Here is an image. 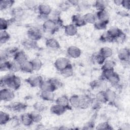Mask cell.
<instances>
[{"instance_id":"1","label":"cell","mask_w":130,"mask_h":130,"mask_svg":"<svg viewBox=\"0 0 130 130\" xmlns=\"http://www.w3.org/2000/svg\"><path fill=\"white\" fill-rule=\"evenodd\" d=\"M21 79L14 73H9L1 79V87L7 86L13 90H17L21 86Z\"/></svg>"},{"instance_id":"2","label":"cell","mask_w":130,"mask_h":130,"mask_svg":"<svg viewBox=\"0 0 130 130\" xmlns=\"http://www.w3.org/2000/svg\"><path fill=\"white\" fill-rule=\"evenodd\" d=\"M62 24V20L59 17H56L54 19L49 18L45 21L43 22L42 27L45 31L53 34L60 27H61Z\"/></svg>"},{"instance_id":"3","label":"cell","mask_w":130,"mask_h":130,"mask_svg":"<svg viewBox=\"0 0 130 130\" xmlns=\"http://www.w3.org/2000/svg\"><path fill=\"white\" fill-rule=\"evenodd\" d=\"M14 90L9 88H2L0 91V99L2 101L9 102L14 99Z\"/></svg>"},{"instance_id":"4","label":"cell","mask_w":130,"mask_h":130,"mask_svg":"<svg viewBox=\"0 0 130 130\" xmlns=\"http://www.w3.org/2000/svg\"><path fill=\"white\" fill-rule=\"evenodd\" d=\"M28 38L31 40L37 41L41 39L42 34L41 30L37 27H31L27 30Z\"/></svg>"},{"instance_id":"5","label":"cell","mask_w":130,"mask_h":130,"mask_svg":"<svg viewBox=\"0 0 130 130\" xmlns=\"http://www.w3.org/2000/svg\"><path fill=\"white\" fill-rule=\"evenodd\" d=\"M70 64H71L69 59L64 57L58 58L54 62V66L56 69L59 72H60Z\"/></svg>"},{"instance_id":"6","label":"cell","mask_w":130,"mask_h":130,"mask_svg":"<svg viewBox=\"0 0 130 130\" xmlns=\"http://www.w3.org/2000/svg\"><path fill=\"white\" fill-rule=\"evenodd\" d=\"M26 82L32 87H39L41 83L43 82V79L41 76H32L25 80Z\"/></svg>"},{"instance_id":"7","label":"cell","mask_w":130,"mask_h":130,"mask_svg":"<svg viewBox=\"0 0 130 130\" xmlns=\"http://www.w3.org/2000/svg\"><path fill=\"white\" fill-rule=\"evenodd\" d=\"M118 57L119 59L124 62H129L130 52L129 49L123 48L120 49L118 52Z\"/></svg>"},{"instance_id":"8","label":"cell","mask_w":130,"mask_h":130,"mask_svg":"<svg viewBox=\"0 0 130 130\" xmlns=\"http://www.w3.org/2000/svg\"><path fill=\"white\" fill-rule=\"evenodd\" d=\"M39 87L41 91H48L51 92H54L57 89V87L50 80V79L45 81L43 80Z\"/></svg>"},{"instance_id":"9","label":"cell","mask_w":130,"mask_h":130,"mask_svg":"<svg viewBox=\"0 0 130 130\" xmlns=\"http://www.w3.org/2000/svg\"><path fill=\"white\" fill-rule=\"evenodd\" d=\"M92 99L87 94L80 96V106L79 108L85 109L91 106Z\"/></svg>"},{"instance_id":"10","label":"cell","mask_w":130,"mask_h":130,"mask_svg":"<svg viewBox=\"0 0 130 130\" xmlns=\"http://www.w3.org/2000/svg\"><path fill=\"white\" fill-rule=\"evenodd\" d=\"M68 110H70L68 108L62 106L61 105L55 104L52 105L50 108L51 112L55 115H61L64 113Z\"/></svg>"},{"instance_id":"11","label":"cell","mask_w":130,"mask_h":130,"mask_svg":"<svg viewBox=\"0 0 130 130\" xmlns=\"http://www.w3.org/2000/svg\"><path fill=\"white\" fill-rule=\"evenodd\" d=\"M67 54L71 58H77L81 54V51L79 48L75 46H71L67 49Z\"/></svg>"},{"instance_id":"12","label":"cell","mask_w":130,"mask_h":130,"mask_svg":"<svg viewBox=\"0 0 130 130\" xmlns=\"http://www.w3.org/2000/svg\"><path fill=\"white\" fill-rule=\"evenodd\" d=\"M38 12L39 15L49 16L51 13L52 9L51 7L46 4H41L37 7Z\"/></svg>"},{"instance_id":"13","label":"cell","mask_w":130,"mask_h":130,"mask_svg":"<svg viewBox=\"0 0 130 130\" xmlns=\"http://www.w3.org/2000/svg\"><path fill=\"white\" fill-rule=\"evenodd\" d=\"M107 32L113 39L114 41L124 33L121 29L115 26L110 27L107 31Z\"/></svg>"},{"instance_id":"14","label":"cell","mask_w":130,"mask_h":130,"mask_svg":"<svg viewBox=\"0 0 130 130\" xmlns=\"http://www.w3.org/2000/svg\"><path fill=\"white\" fill-rule=\"evenodd\" d=\"M95 17L99 21L106 22L108 23L109 21L110 15L109 13L106 10L98 11L96 13Z\"/></svg>"},{"instance_id":"15","label":"cell","mask_w":130,"mask_h":130,"mask_svg":"<svg viewBox=\"0 0 130 130\" xmlns=\"http://www.w3.org/2000/svg\"><path fill=\"white\" fill-rule=\"evenodd\" d=\"M13 60L17 61L21 64L28 59L26 54L23 51L18 50L13 56Z\"/></svg>"},{"instance_id":"16","label":"cell","mask_w":130,"mask_h":130,"mask_svg":"<svg viewBox=\"0 0 130 130\" xmlns=\"http://www.w3.org/2000/svg\"><path fill=\"white\" fill-rule=\"evenodd\" d=\"M104 92L106 102L111 104L114 103L117 98L116 93L111 89H107L104 90Z\"/></svg>"},{"instance_id":"17","label":"cell","mask_w":130,"mask_h":130,"mask_svg":"<svg viewBox=\"0 0 130 130\" xmlns=\"http://www.w3.org/2000/svg\"><path fill=\"white\" fill-rule=\"evenodd\" d=\"M9 108L13 111L17 112H22L26 110L27 105L22 103L16 102L10 105Z\"/></svg>"},{"instance_id":"18","label":"cell","mask_w":130,"mask_h":130,"mask_svg":"<svg viewBox=\"0 0 130 130\" xmlns=\"http://www.w3.org/2000/svg\"><path fill=\"white\" fill-rule=\"evenodd\" d=\"M72 20L73 22V24H74L77 27H81L86 24V22L83 18V16H82L80 14L74 15L72 17Z\"/></svg>"},{"instance_id":"19","label":"cell","mask_w":130,"mask_h":130,"mask_svg":"<svg viewBox=\"0 0 130 130\" xmlns=\"http://www.w3.org/2000/svg\"><path fill=\"white\" fill-rule=\"evenodd\" d=\"M55 104L67 107L70 110L71 109V106L69 103V98L66 95H62L59 96L56 100Z\"/></svg>"},{"instance_id":"20","label":"cell","mask_w":130,"mask_h":130,"mask_svg":"<svg viewBox=\"0 0 130 130\" xmlns=\"http://www.w3.org/2000/svg\"><path fill=\"white\" fill-rule=\"evenodd\" d=\"M20 120L22 124L26 126H30L34 122L30 113H25L21 115L20 117Z\"/></svg>"},{"instance_id":"21","label":"cell","mask_w":130,"mask_h":130,"mask_svg":"<svg viewBox=\"0 0 130 130\" xmlns=\"http://www.w3.org/2000/svg\"><path fill=\"white\" fill-rule=\"evenodd\" d=\"M65 34L69 36H74L77 33V27L73 24H68L64 27Z\"/></svg>"},{"instance_id":"22","label":"cell","mask_w":130,"mask_h":130,"mask_svg":"<svg viewBox=\"0 0 130 130\" xmlns=\"http://www.w3.org/2000/svg\"><path fill=\"white\" fill-rule=\"evenodd\" d=\"M45 44L48 48L52 49H58L60 48L58 42L54 38H49L47 39Z\"/></svg>"},{"instance_id":"23","label":"cell","mask_w":130,"mask_h":130,"mask_svg":"<svg viewBox=\"0 0 130 130\" xmlns=\"http://www.w3.org/2000/svg\"><path fill=\"white\" fill-rule=\"evenodd\" d=\"M21 71L24 73H31L34 70L33 68V66L31 61H28V60L21 64Z\"/></svg>"},{"instance_id":"24","label":"cell","mask_w":130,"mask_h":130,"mask_svg":"<svg viewBox=\"0 0 130 130\" xmlns=\"http://www.w3.org/2000/svg\"><path fill=\"white\" fill-rule=\"evenodd\" d=\"M40 97L44 101H53L55 98L53 92L48 91H41L40 93Z\"/></svg>"},{"instance_id":"25","label":"cell","mask_w":130,"mask_h":130,"mask_svg":"<svg viewBox=\"0 0 130 130\" xmlns=\"http://www.w3.org/2000/svg\"><path fill=\"white\" fill-rule=\"evenodd\" d=\"M69 103L71 106L75 108H79L80 96L74 94L69 98Z\"/></svg>"},{"instance_id":"26","label":"cell","mask_w":130,"mask_h":130,"mask_svg":"<svg viewBox=\"0 0 130 130\" xmlns=\"http://www.w3.org/2000/svg\"><path fill=\"white\" fill-rule=\"evenodd\" d=\"M12 16L15 20L17 19H20L23 17L24 14V10L21 8H15L12 10Z\"/></svg>"},{"instance_id":"27","label":"cell","mask_w":130,"mask_h":130,"mask_svg":"<svg viewBox=\"0 0 130 130\" xmlns=\"http://www.w3.org/2000/svg\"><path fill=\"white\" fill-rule=\"evenodd\" d=\"M22 44L27 49H34L37 47L36 41L31 40L29 39L24 40L22 42Z\"/></svg>"},{"instance_id":"28","label":"cell","mask_w":130,"mask_h":130,"mask_svg":"<svg viewBox=\"0 0 130 130\" xmlns=\"http://www.w3.org/2000/svg\"><path fill=\"white\" fill-rule=\"evenodd\" d=\"M99 53L106 59L111 57L113 54L112 49L109 47H103L100 50Z\"/></svg>"},{"instance_id":"29","label":"cell","mask_w":130,"mask_h":130,"mask_svg":"<svg viewBox=\"0 0 130 130\" xmlns=\"http://www.w3.org/2000/svg\"><path fill=\"white\" fill-rule=\"evenodd\" d=\"M21 64L17 61L13 60L10 61L9 63V71L12 73L17 72L21 70Z\"/></svg>"},{"instance_id":"30","label":"cell","mask_w":130,"mask_h":130,"mask_svg":"<svg viewBox=\"0 0 130 130\" xmlns=\"http://www.w3.org/2000/svg\"><path fill=\"white\" fill-rule=\"evenodd\" d=\"M60 73L61 75L65 78H69L72 77L74 74V70L72 64H70V66L61 71Z\"/></svg>"},{"instance_id":"31","label":"cell","mask_w":130,"mask_h":130,"mask_svg":"<svg viewBox=\"0 0 130 130\" xmlns=\"http://www.w3.org/2000/svg\"><path fill=\"white\" fill-rule=\"evenodd\" d=\"M83 18L86 23L89 24H94L96 21V17L95 16L91 13H87L84 14L83 16Z\"/></svg>"},{"instance_id":"32","label":"cell","mask_w":130,"mask_h":130,"mask_svg":"<svg viewBox=\"0 0 130 130\" xmlns=\"http://www.w3.org/2000/svg\"><path fill=\"white\" fill-rule=\"evenodd\" d=\"M120 77L119 75L116 73L114 72L107 79V80L113 85L116 86L118 85L120 82Z\"/></svg>"},{"instance_id":"33","label":"cell","mask_w":130,"mask_h":130,"mask_svg":"<svg viewBox=\"0 0 130 130\" xmlns=\"http://www.w3.org/2000/svg\"><path fill=\"white\" fill-rule=\"evenodd\" d=\"M108 5V2L103 0H98L95 2L94 6L98 10V11L106 10Z\"/></svg>"},{"instance_id":"34","label":"cell","mask_w":130,"mask_h":130,"mask_svg":"<svg viewBox=\"0 0 130 130\" xmlns=\"http://www.w3.org/2000/svg\"><path fill=\"white\" fill-rule=\"evenodd\" d=\"M15 3L12 0H2L0 2V9L1 11L11 8Z\"/></svg>"},{"instance_id":"35","label":"cell","mask_w":130,"mask_h":130,"mask_svg":"<svg viewBox=\"0 0 130 130\" xmlns=\"http://www.w3.org/2000/svg\"><path fill=\"white\" fill-rule=\"evenodd\" d=\"M10 119V115L7 113L2 111L0 112V124L1 125L7 124Z\"/></svg>"},{"instance_id":"36","label":"cell","mask_w":130,"mask_h":130,"mask_svg":"<svg viewBox=\"0 0 130 130\" xmlns=\"http://www.w3.org/2000/svg\"><path fill=\"white\" fill-rule=\"evenodd\" d=\"M92 61L100 65H102L104 62L105 60L106 59L104 58L99 52L98 53H95L93 55L92 57Z\"/></svg>"},{"instance_id":"37","label":"cell","mask_w":130,"mask_h":130,"mask_svg":"<svg viewBox=\"0 0 130 130\" xmlns=\"http://www.w3.org/2000/svg\"><path fill=\"white\" fill-rule=\"evenodd\" d=\"M115 65H116V63L114 61L111 59H106L105 60L103 64H102V70L114 69Z\"/></svg>"},{"instance_id":"38","label":"cell","mask_w":130,"mask_h":130,"mask_svg":"<svg viewBox=\"0 0 130 130\" xmlns=\"http://www.w3.org/2000/svg\"><path fill=\"white\" fill-rule=\"evenodd\" d=\"M10 38V34L6 30H1L0 32V42L1 44H5Z\"/></svg>"},{"instance_id":"39","label":"cell","mask_w":130,"mask_h":130,"mask_svg":"<svg viewBox=\"0 0 130 130\" xmlns=\"http://www.w3.org/2000/svg\"><path fill=\"white\" fill-rule=\"evenodd\" d=\"M30 114L34 122L39 123L42 120V116L40 112L35 110L34 111L30 112Z\"/></svg>"},{"instance_id":"40","label":"cell","mask_w":130,"mask_h":130,"mask_svg":"<svg viewBox=\"0 0 130 130\" xmlns=\"http://www.w3.org/2000/svg\"><path fill=\"white\" fill-rule=\"evenodd\" d=\"M31 61L32 62L34 71H38L42 68V62L40 59L36 58L33 59Z\"/></svg>"},{"instance_id":"41","label":"cell","mask_w":130,"mask_h":130,"mask_svg":"<svg viewBox=\"0 0 130 130\" xmlns=\"http://www.w3.org/2000/svg\"><path fill=\"white\" fill-rule=\"evenodd\" d=\"M11 20H7L4 18H1L0 19V29L1 30H6L9 27L11 21Z\"/></svg>"},{"instance_id":"42","label":"cell","mask_w":130,"mask_h":130,"mask_svg":"<svg viewBox=\"0 0 130 130\" xmlns=\"http://www.w3.org/2000/svg\"><path fill=\"white\" fill-rule=\"evenodd\" d=\"M114 72V69H105L102 70V80H106Z\"/></svg>"},{"instance_id":"43","label":"cell","mask_w":130,"mask_h":130,"mask_svg":"<svg viewBox=\"0 0 130 130\" xmlns=\"http://www.w3.org/2000/svg\"><path fill=\"white\" fill-rule=\"evenodd\" d=\"M8 123H9L10 125L12 127H16L20 125L21 123V120L20 119H19L18 117L14 116L10 119Z\"/></svg>"},{"instance_id":"44","label":"cell","mask_w":130,"mask_h":130,"mask_svg":"<svg viewBox=\"0 0 130 130\" xmlns=\"http://www.w3.org/2000/svg\"><path fill=\"white\" fill-rule=\"evenodd\" d=\"M95 99L96 100H98L99 102H100L101 103H107L106 100L105 98L104 90H101L98 92L95 95Z\"/></svg>"},{"instance_id":"45","label":"cell","mask_w":130,"mask_h":130,"mask_svg":"<svg viewBox=\"0 0 130 130\" xmlns=\"http://www.w3.org/2000/svg\"><path fill=\"white\" fill-rule=\"evenodd\" d=\"M107 24L108 23L98 20L95 21V22L93 24V25L95 29L98 30H103V29H105L107 28Z\"/></svg>"},{"instance_id":"46","label":"cell","mask_w":130,"mask_h":130,"mask_svg":"<svg viewBox=\"0 0 130 130\" xmlns=\"http://www.w3.org/2000/svg\"><path fill=\"white\" fill-rule=\"evenodd\" d=\"M34 109L35 111L39 112L44 111L46 109V106L43 103L41 102H36L33 105Z\"/></svg>"},{"instance_id":"47","label":"cell","mask_w":130,"mask_h":130,"mask_svg":"<svg viewBox=\"0 0 130 130\" xmlns=\"http://www.w3.org/2000/svg\"><path fill=\"white\" fill-rule=\"evenodd\" d=\"M96 129H112L113 128L108 122H101L96 126Z\"/></svg>"},{"instance_id":"48","label":"cell","mask_w":130,"mask_h":130,"mask_svg":"<svg viewBox=\"0 0 130 130\" xmlns=\"http://www.w3.org/2000/svg\"><path fill=\"white\" fill-rule=\"evenodd\" d=\"M100 40L101 42H105V43L112 42L114 41L113 39L109 35V34L107 32V31L106 32H104L101 36Z\"/></svg>"},{"instance_id":"49","label":"cell","mask_w":130,"mask_h":130,"mask_svg":"<svg viewBox=\"0 0 130 130\" xmlns=\"http://www.w3.org/2000/svg\"><path fill=\"white\" fill-rule=\"evenodd\" d=\"M77 7L79 11H84L88 9L90 7V4L87 2L82 1L79 2Z\"/></svg>"},{"instance_id":"50","label":"cell","mask_w":130,"mask_h":130,"mask_svg":"<svg viewBox=\"0 0 130 130\" xmlns=\"http://www.w3.org/2000/svg\"><path fill=\"white\" fill-rule=\"evenodd\" d=\"M9 63L10 61L5 60L1 61L0 63V70L1 71H9Z\"/></svg>"},{"instance_id":"51","label":"cell","mask_w":130,"mask_h":130,"mask_svg":"<svg viewBox=\"0 0 130 130\" xmlns=\"http://www.w3.org/2000/svg\"><path fill=\"white\" fill-rule=\"evenodd\" d=\"M101 104V103L100 102H99L98 100H96L94 98V99H92V102H91L90 106L92 107L93 109H94V110H98V109H99L100 108Z\"/></svg>"},{"instance_id":"52","label":"cell","mask_w":130,"mask_h":130,"mask_svg":"<svg viewBox=\"0 0 130 130\" xmlns=\"http://www.w3.org/2000/svg\"><path fill=\"white\" fill-rule=\"evenodd\" d=\"M50 80L52 82V83L57 87V88L61 87L62 86L61 82L56 78H51Z\"/></svg>"},{"instance_id":"53","label":"cell","mask_w":130,"mask_h":130,"mask_svg":"<svg viewBox=\"0 0 130 130\" xmlns=\"http://www.w3.org/2000/svg\"><path fill=\"white\" fill-rule=\"evenodd\" d=\"M70 6L69 4V3H68V2L66 1V2L61 3L59 5V8L60 9V10H61L62 11H66L69 8V7Z\"/></svg>"},{"instance_id":"54","label":"cell","mask_w":130,"mask_h":130,"mask_svg":"<svg viewBox=\"0 0 130 130\" xmlns=\"http://www.w3.org/2000/svg\"><path fill=\"white\" fill-rule=\"evenodd\" d=\"M121 5L125 9L129 10L130 8V1L122 0Z\"/></svg>"},{"instance_id":"55","label":"cell","mask_w":130,"mask_h":130,"mask_svg":"<svg viewBox=\"0 0 130 130\" xmlns=\"http://www.w3.org/2000/svg\"><path fill=\"white\" fill-rule=\"evenodd\" d=\"M25 5L29 8H35L37 7L34 1H26L25 2Z\"/></svg>"},{"instance_id":"56","label":"cell","mask_w":130,"mask_h":130,"mask_svg":"<svg viewBox=\"0 0 130 130\" xmlns=\"http://www.w3.org/2000/svg\"><path fill=\"white\" fill-rule=\"evenodd\" d=\"M93 126H94V123H93L92 121H89L85 125V126H84L83 128L87 129H92L93 128Z\"/></svg>"},{"instance_id":"57","label":"cell","mask_w":130,"mask_h":130,"mask_svg":"<svg viewBox=\"0 0 130 130\" xmlns=\"http://www.w3.org/2000/svg\"><path fill=\"white\" fill-rule=\"evenodd\" d=\"M70 6H77L79 1L77 0H69L67 1Z\"/></svg>"},{"instance_id":"58","label":"cell","mask_w":130,"mask_h":130,"mask_svg":"<svg viewBox=\"0 0 130 130\" xmlns=\"http://www.w3.org/2000/svg\"><path fill=\"white\" fill-rule=\"evenodd\" d=\"M122 1V0H115V1H114L113 2H114V3L116 5L120 6V5H121Z\"/></svg>"}]
</instances>
